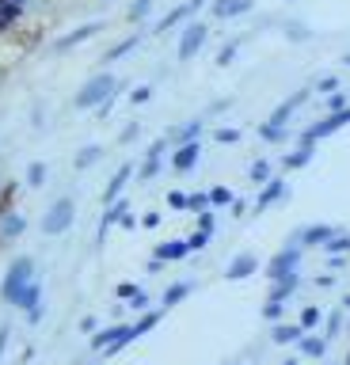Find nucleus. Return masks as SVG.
<instances>
[{
    "instance_id": "nucleus-1",
    "label": "nucleus",
    "mask_w": 350,
    "mask_h": 365,
    "mask_svg": "<svg viewBox=\"0 0 350 365\" xmlns=\"http://www.w3.org/2000/svg\"><path fill=\"white\" fill-rule=\"evenodd\" d=\"M115 88H118L115 73H96V76H88L84 84H81V91L73 96V107H76V110H96L107 96H115Z\"/></svg>"
},
{
    "instance_id": "nucleus-2",
    "label": "nucleus",
    "mask_w": 350,
    "mask_h": 365,
    "mask_svg": "<svg viewBox=\"0 0 350 365\" xmlns=\"http://www.w3.org/2000/svg\"><path fill=\"white\" fill-rule=\"evenodd\" d=\"M31 282H35V262H31L27 255H19L12 267H8V278H4V289L0 293H4L8 304H19V297H24V289Z\"/></svg>"
},
{
    "instance_id": "nucleus-3",
    "label": "nucleus",
    "mask_w": 350,
    "mask_h": 365,
    "mask_svg": "<svg viewBox=\"0 0 350 365\" xmlns=\"http://www.w3.org/2000/svg\"><path fill=\"white\" fill-rule=\"evenodd\" d=\"M346 125H350V107H343V110H327L320 122H312L309 130L301 133V145H312V148H316V141H324V137L346 130Z\"/></svg>"
},
{
    "instance_id": "nucleus-4",
    "label": "nucleus",
    "mask_w": 350,
    "mask_h": 365,
    "mask_svg": "<svg viewBox=\"0 0 350 365\" xmlns=\"http://www.w3.org/2000/svg\"><path fill=\"white\" fill-rule=\"evenodd\" d=\"M76 221V202L73 198H58L46 210V217H42V232L46 236H61V232H69Z\"/></svg>"
},
{
    "instance_id": "nucleus-5",
    "label": "nucleus",
    "mask_w": 350,
    "mask_h": 365,
    "mask_svg": "<svg viewBox=\"0 0 350 365\" xmlns=\"http://www.w3.org/2000/svg\"><path fill=\"white\" fill-rule=\"evenodd\" d=\"M210 38V27L202 19H187L183 23V34H179V61H195V57L202 53V46H206Z\"/></svg>"
},
{
    "instance_id": "nucleus-6",
    "label": "nucleus",
    "mask_w": 350,
    "mask_h": 365,
    "mask_svg": "<svg viewBox=\"0 0 350 365\" xmlns=\"http://www.w3.org/2000/svg\"><path fill=\"white\" fill-rule=\"evenodd\" d=\"M297 270H301V247L297 244L282 247L278 255L267 262V278L270 282H282V278H289V274H297Z\"/></svg>"
},
{
    "instance_id": "nucleus-7",
    "label": "nucleus",
    "mask_w": 350,
    "mask_h": 365,
    "mask_svg": "<svg viewBox=\"0 0 350 365\" xmlns=\"http://www.w3.org/2000/svg\"><path fill=\"white\" fill-rule=\"evenodd\" d=\"M206 4H210V0H187V4H175V8L168 11L164 19H156L153 34H168L172 27H183V23H187V19H195V16H198V11L206 8Z\"/></svg>"
},
{
    "instance_id": "nucleus-8",
    "label": "nucleus",
    "mask_w": 350,
    "mask_h": 365,
    "mask_svg": "<svg viewBox=\"0 0 350 365\" xmlns=\"http://www.w3.org/2000/svg\"><path fill=\"white\" fill-rule=\"evenodd\" d=\"M99 31H103V19L81 23V27H73L69 34H61V38H53V53H69V50H76V46H84L88 38H96Z\"/></svg>"
},
{
    "instance_id": "nucleus-9",
    "label": "nucleus",
    "mask_w": 350,
    "mask_h": 365,
    "mask_svg": "<svg viewBox=\"0 0 350 365\" xmlns=\"http://www.w3.org/2000/svg\"><path fill=\"white\" fill-rule=\"evenodd\" d=\"M309 99H312V88H301V91H293L289 99H282L278 107L270 110V118H267V122H270V125H286V122H289L293 114H297V110H301Z\"/></svg>"
},
{
    "instance_id": "nucleus-10",
    "label": "nucleus",
    "mask_w": 350,
    "mask_h": 365,
    "mask_svg": "<svg viewBox=\"0 0 350 365\" xmlns=\"http://www.w3.org/2000/svg\"><path fill=\"white\" fill-rule=\"evenodd\" d=\"M168 148H172V141H168V137H156V141H153L149 148H145V160H141V168L133 171V175H141L145 182H149V179L156 175V171H160V164H164V153H168Z\"/></svg>"
},
{
    "instance_id": "nucleus-11",
    "label": "nucleus",
    "mask_w": 350,
    "mask_h": 365,
    "mask_svg": "<svg viewBox=\"0 0 350 365\" xmlns=\"http://www.w3.org/2000/svg\"><path fill=\"white\" fill-rule=\"evenodd\" d=\"M202 160V141H187V145H175L172 148V168L179 175H187V171H195Z\"/></svg>"
},
{
    "instance_id": "nucleus-12",
    "label": "nucleus",
    "mask_w": 350,
    "mask_h": 365,
    "mask_svg": "<svg viewBox=\"0 0 350 365\" xmlns=\"http://www.w3.org/2000/svg\"><path fill=\"white\" fill-rule=\"evenodd\" d=\"M282 198H286V179L270 175V179L263 182V190H259V198H255V205H252V210H255V213H267L270 205H274V202H282Z\"/></svg>"
},
{
    "instance_id": "nucleus-13",
    "label": "nucleus",
    "mask_w": 350,
    "mask_h": 365,
    "mask_svg": "<svg viewBox=\"0 0 350 365\" xmlns=\"http://www.w3.org/2000/svg\"><path fill=\"white\" fill-rule=\"evenodd\" d=\"M255 8V0H210V16L213 19H236V16H247Z\"/></svg>"
},
{
    "instance_id": "nucleus-14",
    "label": "nucleus",
    "mask_w": 350,
    "mask_h": 365,
    "mask_svg": "<svg viewBox=\"0 0 350 365\" xmlns=\"http://www.w3.org/2000/svg\"><path fill=\"white\" fill-rule=\"evenodd\" d=\"M259 270V255H252V251H240L229 267H225V278L229 282H244V278H252V274Z\"/></svg>"
},
{
    "instance_id": "nucleus-15",
    "label": "nucleus",
    "mask_w": 350,
    "mask_h": 365,
    "mask_svg": "<svg viewBox=\"0 0 350 365\" xmlns=\"http://www.w3.org/2000/svg\"><path fill=\"white\" fill-rule=\"evenodd\" d=\"M133 171H138V168H133L130 160H126V164H122V168L115 171V175H110V182H107V190H103V205H110V202H115V198H122V190H126V182L133 179Z\"/></svg>"
},
{
    "instance_id": "nucleus-16",
    "label": "nucleus",
    "mask_w": 350,
    "mask_h": 365,
    "mask_svg": "<svg viewBox=\"0 0 350 365\" xmlns=\"http://www.w3.org/2000/svg\"><path fill=\"white\" fill-rule=\"evenodd\" d=\"M190 255V247H187V240H164V244H156L153 251V259H160V262H179V259H187Z\"/></svg>"
},
{
    "instance_id": "nucleus-17",
    "label": "nucleus",
    "mask_w": 350,
    "mask_h": 365,
    "mask_svg": "<svg viewBox=\"0 0 350 365\" xmlns=\"http://www.w3.org/2000/svg\"><path fill=\"white\" fill-rule=\"evenodd\" d=\"M27 228V221H24V213H16V210H4L0 205V240H16L19 232Z\"/></svg>"
},
{
    "instance_id": "nucleus-18",
    "label": "nucleus",
    "mask_w": 350,
    "mask_h": 365,
    "mask_svg": "<svg viewBox=\"0 0 350 365\" xmlns=\"http://www.w3.org/2000/svg\"><path fill=\"white\" fill-rule=\"evenodd\" d=\"M270 285H274V289H270V297H267V301H278V304H286L289 297L301 289V274H289V278H282V282H270Z\"/></svg>"
},
{
    "instance_id": "nucleus-19",
    "label": "nucleus",
    "mask_w": 350,
    "mask_h": 365,
    "mask_svg": "<svg viewBox=\"0 0 350 365\" xmlns=\"http://www.w3.org/2000/svg\"><path fill=\"white\" fill-rule=\"evenodd\" d=\"M198 137H202V118H190L183 125H175V130L168 133V141H172V145H187V141H198Z\"/></svg>"
},
{
    "instance_id": "nucleus-20",
    "label": "nucleus",
    "mask_w": 350,
    "mask_h": 365,
    "mask_svg": "<svg viewBox=\"0 0 350 365\" xmlns=\"http://www.w3.org/2000/svg\"><path fill=\"white\" fill-rule=\"evenodd\" d=\"M138 46H141V34H126V38H122V42H115V46H110V50L103 53V61H107V65H110V61H122V57H126V53H133Z\"/></svg>"
},
{
    "instance_id": "nucleus-21",
    "label": "nucleus",
    "mask_w": 350,
    "mask_h": 365,
    "mask_svg": "<svg viewBox=\"0 0 350 365\" xmlns=\"http://www.w3.org/2000/svg\"><path fill=\"white\" fill-rule=\"evenodd\" d=\"M327 236H331V225H309L304 232H297L293 240H301V247H320Z\"/></svg>"
},
{
    "instance_id": "nucleus-22",
    "label": "nucleus",
    "mask_w": 350,
    "mask_h": 365,
    "mask_svg": "<svg viewBox=\"0 0 350 365\" xmlns=\"http://www.w3.org/2000/svg\"><path fill=\"white\" fill-rule=\"evenodd\" d=\"M99 160H103V145H84L81 153L73 156V168L76 171H88V168H96Z\"/></svg>"
},
{
    "instance_id": "nucleus-23",
    "label": "nucleus",
    "mask_w": 350,
    "mask_h": 365,
    "mask_svg": "<svg viewBox=\"0 0 350 365\" xmlns=\"http://www.w3.org/2000/svg\"><path fill=\"white\" fill-rule=\"evenodd\" d=\"M312 156H316V148H312V145H297L286 160H282V164H286L289 171H297V168H309V164H312Z\"/></svg>"
},
{
    "instance_id": "nucleus-24",
    "label": "nucleus",
    "mask_w": 350,
    "mask_h": 365,
    "mask_svg": "<svg viewBox=\"0 0 350 365\" xmlns=\"http://www.w3.org/2000/svg\"><path fill=\"white\" fill-rule=\"evenodd\" d=\"M270 335H274V342L278 346H289V342H297L304 331H301V324H274V331H270Z\"/></svg>"
},
{
    "instance_id": "nucleus-25",
    "label": "nucleus",
    "mask_w": 350,
    "mask_h": 365,
    "mask_svg": "<svg viewBox=\"0 0 350 365\" xmlns=\"http://www.w3.org/2000/svg\"><path fill=\"white\" fill-rule=\"evenodd\" d=\"M320 247L327 251V255H343V251H350V236H346V232H339V228H331V236H327Z\"/></svg>"
},
{
    "instance_id": "nucleus-26",
    "label": "nucleus",
    "mask_w": 350,
    "mask_h": 365,
    "mask_svg": "<svg viewBox=\"0 0 350 365\" xmlns=\"http://www.w3.org/2000/svg\"><path fill=\"white\" fill-rule=\"evenodd\" d=\"M301 358H324L327 354V339H309V335H301Z\"/></svg>"
},
{
    "instance_id": "nucleus-27",
    "label": "nucleus",
    "mask_w": 350,
    "mask_h": 365,
    "mask_svg": "<svg viewBox=\"0 0 350 365\" xmlns=\"http://www.w3.org/2000/svg\"><path fill=\"white\" fill-rule=\"evenodd\" d=\"M46 175H50V168L42 164V160H35V164H27V187H31V190L46 187Z\"/></svg>"
},
{
    "instance_id": "nucleus-28",
    "label": "nucleus",
    "mask_w": 350,
    "mask_h": 365,
    "mask_svg": "<svg viewBox=\"0 0 350 365\" xmlns=\"http://www.w3.org/2000/svg\"><path fill=\"white\" fill-rule=\"evenodd\" d=\"M19 16H24V11H19L16 4H8V0H0V34H4V31H12L16 23H19Z\"/></svg>"
},
{
    "instance_id": "nucleus-29",
    "label": "nucleus",
    "mask_w": 350,
    "mask_h": 365,
    "mask_svg": "<svg viewBox=\"0 0 350 365\" xmlns=\"http://www.w3.org/2000/svg\"><path fill=\"white\" fill-rule=\"evenodd\" d=\"M190 289H195L190 282H175V285H168V293H164V304H160V308H172V304H179L183 297H190Z\"/></svg>"
},
{
    "instance_id": "nucleus-30",
    "label": "nucleus",
    "mask_w": 350,
    "mask_h": 365,
    "mask_svg": "<svg viewBox=\"0 0 350 365\" xmlns=\"http://www.w3.org/2000/svg\"><path fill=\"white\" fill-rule=\"evenodd\" d=\"M210 137H213L217 145H240V137H244V133L236 130V125H217V130H213Z\"/></svg>"
},
{
    "instance_id": "nucleus-31",
    "label": "nucleus",
    "mask_w": 350,
    "mask_h": 365,
    "mask_svg": "<svg viewBox=\"0 0 350 365\" xmlns=\"http://www.w3.org/2000/svg\"><path fill=\"white\" fill-rule=\"evenodd\" d=\"M160 316H164V308H160V312H145V316L138 319V324H130V327H133V339H141L145 331H153L156 324H160Z\"/></svg>"
},
{
    "instance_id": "nucleus-32",
    "label": "nucleus",
    "mask_w": 350,
    "mask_h": 365,
    "mask_svg": "<svg viewBox=\"0 0 350 365\" xmlns=\"http://www.w3.org/2000/svg\"><path fill=\"white\" fill-rule=\"evenodd\" d=\"M259 137H263V141H270V145H278V141H286V137H289V130H286V125L263 122V125H259Z\"/></svg>"
},
{
    "instance_id": "nucleus-33",
    "label": "nucleus",
    "mask_w": 350,
    "mask_h": 365,
    "mask_svg": "<svg viewBox=\"0 0 350 365\" xmlns=\"http://www.w3.org/2000/svg\"><path fill=\"white\" fill-rule=\"evenodd\" d=\"M153 4H156V0H133V4L126 8V19H130V23H141V19L153 11Z\"/></svg>"
},
{
    "instance_id": "nucleus-34",
    "label": "nucleus",
    "mask_w": 350,
    "mask_h": 365,
    "mask_svg": "<svg viewBox=\"0 0 350 365\" xmlns=\"http://www.w3.org/2000/svg\"><path fill=\"white\" fill-rule=\"evenodd\" d=\"M247 179H252V182H259V187H263V182L270 179V160H255V164L247 168Z\"/></svg>"
},
{
    "instance_id": "nucleus-35",
    "label": "nucleus",
    "mask_w": 350,
    "mask_h": 365,
    "mask_svg": "<svg viewBox=\"0 0 350 365\" xmlns=\"http://www.w3.org/2000/svg\"><path fill=\"white\" fill-rule=\"evenodd\" d=\"M320 319H324V312H320L316 304H309V308H301V319H297V324H301V331H309V327L320 324Z\"/></svg>"
},
{
    "instance_id": "nucleus-36",
    "label": "nucleus",
    "mask_w": 350,
    "mask_h": 365,
    "mask_svg": "<svg viewBox=\"0 0 350 365\" xmlns=\"http://www.w3.org/2000/svg\"><path fill=\"white\" fill-rule=\"evenodd\" d=\"M206 198H210V205H232L236 194L229 187H213V190H206Z\"/></svg>"
},
{
    "instance_id": "nucleus-37",
    "label": "nucleus",
    "mask_w": 350,
    "mask_h": 365,
    "mask_svg": "<svg viewBox=\"0 0 350 365\" xmlns=\"http://www.w3.org/2000/svg\"><path fill=\"white\" fill-rule=\"evenodd\" d=\"M286 38H289V42H309L312 31L304 27V23H286Z\"/></svg>"
},
{
    "instance_id": "nucleus-38",
    "label": "nucleus",
    "mask_w": 350,
    "mask_h": 365,
    "mask_svg": "<svg viewBox=\"0 0 350 365\" xmlns=\"http://www.w3.org/2000/svg\"><path fill=\"white\" fill-rule=\"evenodd\" d=\"M236 53H240V42H236V38H232V42H225L221 50H217V65H221V68H225V65H232V57H236Z\"/></svg>"
},
{
    "instance_id": "nucleus-39",
    "label": "nucleus",
    "mask_w": 350,
    "mask_h": 365,
    "mask_svg": "<svg viewBox=\"0 0 350 365\" xmlns=\"http://www.w3.org/2000/svg\"><path fill=\"white\" fill-rule=\"evenodd\" d=\"M141 137V122H130V125H122L118 130V145H133Z\"/></svg>"
},
{
    "instance_id": "nucleus-40",
    "label": "nucleus",
    "mask_w": 350,
    "mask_h": 365,
    "mask_svg": "<svg viewBox=\"0 0 350 365\" xmlns=\"http://www.w3.org/2000/svg\"><path fill=\"white\" fill-rule=\"evenodd\" d=\"M339 331H343V312H331V316H327V324H324V339L331 342Z\"/></svg>"
},
{
    "instance_id": "nucleus-41",
    "label": "nucleus",
    "mask_w": 350,
    "mask_h": 365,
    "mask_svg": "<svg viewBox=\"0 0 350 365\" xmlns=\"http://www.w3.org/2000/svg\"><path fill=\"white\" fill-rule=\"evenodd\" d=\"M153 91H156L153 84H138V88L130 91V103H133V107H141V103H149V99H153Z\"/></svg>"
},
{
    "instance_id": "nucleus-42",
    "label": "nucleus",
    "mask_w": 350,
    "mask_h": 365,
    "mask_svg": "<svg viewBox=\"0 0 350 365\" xmlns=\"http://www.w3.org/2000/svg\"><path fill=\"white\" fill-rule=\"evenodd\" d=\"M187 210H190V213H202V210H210V198H206V190H198V194H187Z\"/></svg>"
},
{
    "instance_id": "nucleus-43",
    "label": "nucleus",
    "mask_w": 350,
    "mask_h": 365,
    "mask_svg": "<svg viewBox=\"0 0 350 365\" xmlns=\"http://www.w3.org/2000/svg\"><path fill=\"white\" fill-rule=\"evenodd\" d=\"M198 228H202V232H210V236H213V228H217V217H213V205H210V210H202V213H198Z\"/></svg>"
},
{
    "instance_id": "nucleus-44",
    "label": "nucleus",
    "mask_w": 350,
    "mask_h": 365,
    "mask_svg": "<svg viewBox=\"0 0 350 365\" xmlns=\"http://www.w3.org/2000/svg\"><path fill=\"white\" fill-rule=\"evenodd\" d=\"M206 244H210V232H202V228H195V232L187 236V247H190V251H202Z\"/></svg>"
},
{
    "instance_id": "nucleus-45",
    "label": "nucleus",
    "mask_w": 350,
    "mask_h": 365,
    "mask_svg": "<svg viewBox=\"0 0 350 365\" xmlns=\"http://www.w3.org/2000/svg\"><path fill=\"white\" fill-rule=\"evenodd\" d=\"M312 91H324V96H331V91H339V76H335V73H331V76H320Z\"/></svg>"
},
{
    "instance_id": "nucleus-46",
    "label": "nucleus",
    "mask_w": 350,
    "mask_h": 365,
    "mask_svg": "<svg viewBox=\"0 0 350 365\" xmlns=\"http://www.w3.org/2000/svg\"><path fill=\"white\" fill-rule=\"evenodd\" d=\"M263 319H270V324H282V304H278V301H267V304H263Z\"/></svg>"
},
{
    "instance_id": "nucleus-47",
    "label": "nucleus",
    "mask_w": 350,
    "mask_h": 365,
    "mask_svg": "<svg viewBox=\"0 0 350 365\" xmlns=\"http://www.w3.org/2000/svg\"><path fill=\"white\" fill-rule=\"evenodd\" d=\"M343 107H350V99L343 91H331V96H327V110H343Z\"/></svg>"
},
{
    "instance_id": "nucleus-48",
    "label": "nucleus",
    "mask_w": 350,
    "mask_h": 365,
    "mask_svg": "<svg viewBox=\"0 0 350 365\" xmlns=\"http://www.w3.org/2000/svg\"><path fill=\"white\" fill-rule=\"evenodd\" d=\"M168 205H172V210H187V194L183 190H168Z\"/></svg>"
},
{
    "instance_id": "nucleus-49",
    "label": "nucleus",
    "mask_w": 350,
    "mask_h": 365,
    "mask_svg": "<svg viewBox=\"0 0 350 365\" xmlns=\"http://www.w3.org/2000/svg\"><path fill=\"white\" fill-rule=\"evenodd\" d=\"M130 308H138V312H149V297H145V293L138 289V293L130 297Z\"/></svg>"
},
{
    "instance_id": "nucleus-50",
    "label": "nucleus",
    "mask_w": 350,
    "mask_h": 365,
    "mask_svg": "<svg viewBox=\"0 0 350 365\" xmlns=\"http://www.w3.org/2000/svg\"><path fill=\"white\" fill-rule=\"evenodd\" d=\"M115 293L122 297V301H130V297H133V293H138V285H133V282H122V285H118V289H115Z\"/></svg>"
},
{
    "instance_id": "nucleus-51",
    "label": "nucleus",
    "mask_w": 350,
    "mask_h": 365,
    "mask_svg": "<svg viewBox=\"0 0 350 365\" xmlns=\"http://www.w3.org/2000/svg\"><path fill=\"white\" fill-rule=\"evenodd\" d=\"M138 225H141V228H156V225H160V213H153V210H149V213H145Z\"/></svg>"
},
{
    "instance_id": "nucleus-52",
    "label": "nucleus",
    "mask_w": 350,
    "mask_h": 365,
    "mask_svg": "<svg viewBox=\"0 0 350 365\" xmlns=\"http://www.w3.org/2000/svg\"><path fill=\"white\" fill-rule=\"evenodd\" d=\"M118 225H122V228H138V217H133V213L126 210V213L118 217Z\"/></svg>"
},
{
    "instance_id": "nucleus-53",
    "label": "nucleus",
    "mask_w": 350,
    "mask_h": 365,
    "mask_svg": "<svg viewBox=\"0 0 350 365\" xmlns=\"http://www.w3.org/2000/svg\"><path fill=\"white\" fill-rule=\"evenodd\" d=\"M316 285H320V289H331V285H335V274H331V278H327V274H320V278H316Z\"/></svg>"
},
{
    "instance_id": "nucleus-54",
    "label": "nucleus",
    "mask_w": 350,
    "mask_h": 365,
    "mask_svg": "<svg viewBox=\"0 0 350 365\" xmlns=\"http://www.w3.org/2000/svg\"><path fill=\"white\" fill-rule=\"evenodd\" d=\"M229 103H232V99H221V103H213V107H210V114H221V110H229Z\"/></svg>"
},
{
    "instance_id": "nucleus-55",
    "label": "nucleus",
    "mask_w": 350,
    "mask_h": 365,
    "mask_svg": "<svg viewBox=\"0 0 350 365\" xmlns=\"http://www.w3.org/2000/svg\"><path fill=\"white\" fill-rule=\"evenodd\" d=\"M8 335H12V331H8V327H0V354L8 350Z\"/></svg>"
},
{
    "instance_id": "nucleus-56",
    "label": "nucleus",
    "mask_w": 350,
    "mask_h": 365,
    "mask_svg": "<svg viewBox=\"0 0 350 365\" xmlns=\"http://www.w3.org/2000/svg\"><path fill=\"white\" fill-rule=\"evenodd\" d=\"M343 308H346V312H350V297H343Z\"/></svg>"
},
{
    "instance_id": "nucleus-57",
    "label": "nucleus",
    "mask_w": 350,
    "mask_h": 365,
    "mask_svg": "<svg viewBox=\"0 0 350 365\" xmlns=\"http://www.w3.org/2000/svg\"><path fill=\"white\" fill-rule=\"evenodd\" d=\"M282 365H301V361H297V358H289V361H282Z\"/></svg>"
},
{
    "instance_id": "nucleus-58",
    "label": "nucleus",
    "mask_w": 350,
    "mask_h": 365,
    "mask_svg": "<svg viewBox=\"0 0 350 365\" xmlns=\"http://www.w3.org/2000/svg\"><path fill=\"white\" fill-rule=\"evenodd\" d=\"M343 65H346V68H350V53H346V57H343Z\"/></svg>"
},
{
    "instance_id": "nucleus-59",
    "label": "nucleus",
    "mask_w": 350,
    "mask_h": 365,
    "mask_svg": "<svg viewBox=\"0 0 350 365\" xmlns=\"http://www.w3.org/2000/svg\"><path fill=\"white\" fill-rule=\"evenodd\" d=\"M343 365H350V350H346V361H343Z\"/></svg>"
},
{
    "instance_id": "nucleus-60",
    "label": "nucleus",
    "mask_w": 350,
    "mask_h": 365,
    "mask_svg": "<svg viewBox=\"0 0 350 365\" xmlns=\"http://www.w3.org/2000/svg\"><path fill=\"white\" fill-rule=\"evenodd\" d=\"M346 99H350V96H346Z\"/></svg>"
}]
</instances>
